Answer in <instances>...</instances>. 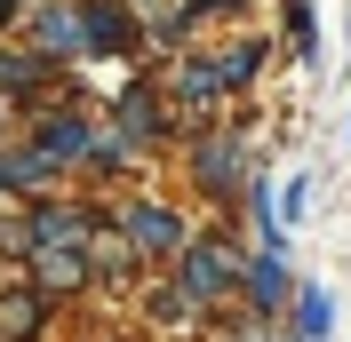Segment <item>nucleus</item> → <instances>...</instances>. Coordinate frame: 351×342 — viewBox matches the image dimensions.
Masks as SVG:
<instances>
[{"instance_id":"obj_5","label":"nucleus","mask_w":351,"mask_h":342,"mask_svg":"<svg viewBox=\"0 0 351 342\" xmlns=\"http://www.w3.org/2000/svg\"><path fill=\"white\" fill-rule=\"evenodd\" d=\"M247 295H256V302H280V295H287V263H280V247H263V255L247 263Z\"/></svg>"},{"instance_id":"obj_9","label":"nucleus","mask_w":351,"mask_h":342,"mask_svg":"<svg viewBox=\"0 0 351 342\" xmlns=\"http://www.w3.org/2000/svg\"><path fill=\"white\" fill-rule=\"evenodd\" d=\"M128 231L144 239V247H176V215H160V207H136V215H128Z\"/></svg>"},{"instance_id":"obj_12","label":"nucleus","mask_w":351,"mask_h":342,"mask_svg":"<svg viewBox=\"0 0 351 342\" xmlns=\"http://www.w3.org/2000/svg\"><path fill=\"white\" fill-rule=\"evenodd\" d=\"M32 80H40L32 56H0V88H32Z\"/></svg>"},{"instance_id":"obj_8","label":"nucleus","mask_w":351,"mask_h":342,"mask_svg":"<svg viewBox=\"0 0 351 342\" xmlns=\"http://www.w3.org/2000/svg\"><path fill=\"white\" fill-rule=\"evenodd\" d=\"M120 135H128V144H144V135H152V96H144V88H128V96H120Z\"/></svg>"},{"instance_id":"obj_13","label":"nucleus","mask_w":351,"mask_h":342,"mask_svg":"<svg viewBox=\"0 0 351 342\" xmlns=\"http://www.w3.org/2000/svg\"><path fill=\"white\" fill-rule=\"evenodd\" d=\"M8 16H16V0H0V24H8Z\"/></svg>"},{"instance_id":"obj_7","label":"nucleus","mask_w":351,"mask_h":342,"mask_svg":"<svg viewBox=\"0 0 351 342\" xmlns=\"http://www.w3.org/2000/svg\"><path fill=\"white\" fill-rule=\"evenodd\" d=\"M80 231H88V223H80L72 207H40V215H32V239H40V247H48V239H64V247H72Z\"/></svg>"},{"instance_id":"obj_4","label":"nucleus","mask_w":351,"mask_h":342,"mask_svg":"<svg viewBox=\"0 0 351 342\" xmlns=\"http://www.w3.org/2000/svg\"><path fill=\"white\" fill-rule=\"evenodd\" d=\"M40 48H56V56H72V48H88V24L72 16V8H40Z\"/></svg>"},{"instance_id":"obj_10","label":"nucleus","mask_w":351,"mask_h":342,"mask_svg":"<svg viewBox=\"0 0 351 342\" xmlns=\"http://www.w3.org/2000/svg\"><path fill=\"white\" fill-rule=\"evenodd\" d=\"M128 40V16H120V8H96V16H88V48H120Z\"/></svg>"},{"instance_id":"obj_1","label":"nucleus","mask_w":351,"mask_h":342,"mask_svg":"<svg viewBox=\"0 0 351 342\" xmlns=\"http://www.w3.org/2000/svg\"><path fill=\"white\" fill-rule=\"evenodd\" d=\"M223 278H232V255H223V247H192V255H184V295L192 302H208Z\"/></svg>"},{"instance_id":"obj_2","label":"nucleus","mask_w":351,"mask_h":342,"mask_svg":"<svg viewBox=\"0 0 351 342\" xmlns=\"http://www.w3.org/2000/svg\"><path fill=\"white\" fill-rule=\"evenodd\" d=\"M32 151H40L48 168H64V159H88L96 144H88V128H80V120H40V144H32Z\"/></svg>"},{"instance_id":"obj_3","label":"nucleus","mask_w":351,"mask_h":342,"mask_svg":"<svg viewBox=\"0 0 351 342\" xmlns=\"http://www.w3.org/2000/svg\"><path fill=\"white\" fill-rule=\"evenodd\" d=\"M335 334V302H328V287H304L295 295V342H328Z\"/></svg>"},{"instance_id":"obj_11","label":"nucleus","mask_w":351,"mask_h":342,"mask_svg":"<svg viewBox=\"0 0 351 342\" xmlns=\"http://www.w3.org/2000/svg\"><path fill=\"white\" fill-rule=\"evenodd\" d=\"M80 263H88V255H72V247H64V255H40V287H72Z\"/></svg>"},{"instance_id":"obj_6","label":"nucleus","mask_w":351,"mask_h":342,"mask_svg":"<svg viewBox=\"0 0 351 342\" xmlns=\"http://www.w3.org/2000/svg\"><path fill=\"white\" fill-rule=\"evenodd\" d=\"M256 64H263V40H240L232 56H216L208 72H216V88H247V80H256Z\"/></svg>"}]
</instances>
